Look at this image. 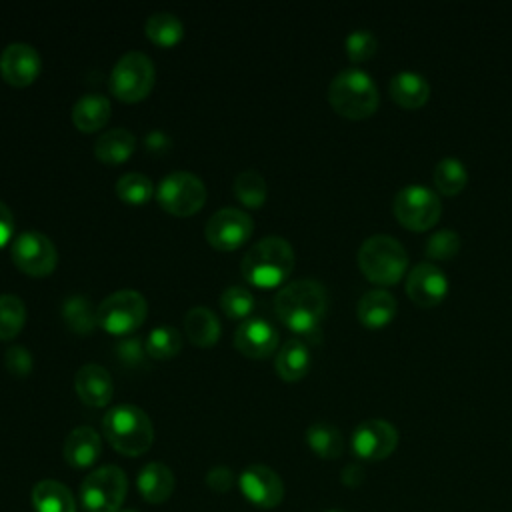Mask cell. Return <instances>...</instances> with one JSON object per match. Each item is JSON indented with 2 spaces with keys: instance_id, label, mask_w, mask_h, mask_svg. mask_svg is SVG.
<instances>
[{
  "instance_id": "6da1fadb",
  "label": "cell",
  "mask_w": 512,
  "mask_h": 512,
  "mask_svg": "<svg viewBox=\"0 0 512 512\" xmlns=\"http://www.w3.org/2000/svg\"><path fill=\"white\" fill-rule=\"evenodd\" d=\"M328 310V292L322 282L300 278L282 286L274 296L276 316L296 334L318 336Z\"/></svg>"
},
{
  "instance_id": "7a4b0ae2",
  "label": "cell",
  "mask_w": 512,
  "mask_h": 512,
  "mask_svg": "<svg viewBox=\"0 0 512 512\" xmlns=\"http://www.w3.org/2000/svg\"><path fill=\"white\" fill-rule=\"evenodd\" d=\"M294 250L282 236H266L252 244L242 258L240 270L248 284L256 288H276L294 270Z\"/></svg>"
},
{
  "instance_id": "3957f363",
  "label": "cell",
  "mask_w": 512,
  "mask_h": 512,
  "mask_svg": "<svg viewBox=\"0 0 512 512\" xmlns=\"http://www.w3.org/2000/svg\"><path fill=\"white\" fill-rule=\"evenodd\" d=\"M102 430L110 446L124 456H140L154 442L152 420L134 404L112 406L102 418Z\"/></svg>"
},
{
  "instance_id": "277c9868",
  "label": "cell",
  "mask_w": 512,
  "mask_h": 512,
  "mask_svg": "<svg viewBox=\"0 0 512 512\" xmlns=\"http://www.w3.org/2000/svg\"><path fill=\"white\" fill-rule=\"evenodd\" d=\"M328 100L338 114L360 120L376 112L380 94L374 78L366 70L348 66L330 80Z\"/></svg>"
},
{
  "instance_id": "5b68a950",
  "label": "cell",
  "mask_w": 512,
  "mask_h": 512,
  "mask_svg": "<svg viewBox=\"0 0 512 512\" xmlns=\"http://www.w3.org/2000/svg\"><path fill=\"white\" fill-rule=\"evenodd\" d=\"M358 266L376 284H394L408 266L406 248L390 234H372L358 248Z\"/></svg>"
},
{
  "instance_id": "8992f818",
  "label": "cell",
  "mask_w": 512,
  "mask_h": 512,
  "mask_svg": "<svg viewBox=\"0 0 512 512\" xmlns=\"http://www.w3.org/2000/svg\"><path fill=\"white\" fill-rule=\"evenodd\" d=\"M128 480L122 468L106 464L82 480L80 502L86 512H120L126 498Z\"/></svg>"
},
{
  "instance_id": "52a82bcc",
  "label": "cell",
  "mask_w": 512,
  "mask_h": 512,
  "mask_svg": "<svg viewBox=\"0 0 512 512\" xmlns=\"http://www.w3.org/2000/svg\"><path fill=\"white\" fill-rule=\"evenodd\" d=\"M154 64L138 50H130L118 58L110 72V92L122 102H138L148 96L154 86Z\"/></svg>"
},
{
  "instance_id": "ba28073f",
  "label": "cell",
  "mask_w": 512,
  "mask_h": 512,
  "mask_svg": "<svg viewBox=\"0 0 512 512\" xmlns=\"http://www.w3.org/2000/svg\"><path fill=\"white\" fill-rule=\"evenodd\" d=\"M148 314L146 298L130 288L116 290L98 304V326L112 336H126L142 326Z\"/></svg>"
},
{
  "instance_id": "9c48e42d",
  "label": "cell",
  "mask_w": 512,
  "mask_h": 512,
  "mask_svg": "<svg viewBox=\"0 0 512 512\" xmlns=\"http://www.w3.org/2000/svg\"><path fill=\"white\" fill-rule=\"evenodd\" d=\"M156 200L174 216H190L204 206L206 186L196 174L188 170H174L160 180Z\"/></svg>"
},
{
  "instance_id": "30bf717a",
  "label": "cell",
  "mask_w": 512,
  "mask_h": 512,
  "mask_svg": "<svg viewBox=\"0 0 512 512\" xmlns=\"http://www.w3.org/2000/svg\"><path fill=\"white\" fill-rule=\"evenodd\" d=\"M442 204L424 184H406L394 196V214L410 230H428L440 218Z\"/></svg>"
},
{
  "instance_id": "8fae6325",
  "label": "cell",
  "mask_w": 512,
  "mask_h": 512,
  "mask_svg": "<svg viewBox=\"0 0 512 512\" xmlns=\"http://www.w3.org/2000/svg\"><path fill=\"white\" fill-rule=\"evenodd\" d=\"M14 264L30 276H48L58 264V250L52 240L36 230L22 232L10 246Z\"/></svg>"
},
{
  "instance_id": "7c38bea8",
  "label": "cell",
  "mask_w": 512,
  "mask_h": 512,
  "mask_svg": "<svg viewBox=\"0 0 512 512\" xmlns=\"http://www.w3.org/2000/svg\"><path fill=\"white\" fill-rule=\"evenodd\" d=\"M254 230L252 216L240 208H220L206 222V240L212 248L228 252L240 248Z\"/></svg>"
},
{
  "instance_id": "4fadbf2b",
  "label": "cell",
  "mask_w": 512,
  "mask_h": 512,
  "mask_svg": "<svg viewBox=\"0 0 512 512\" xmlns=\"http://www.w3.org/2000/svg\"><path fill=\"white\" fill-rule=\"evenodd\" d=\"M352 452L362 460H384L398 446V430L380 418L360 422L352 432Z\"/></svg>"
},
{
  "instance_id": "5bb4252c",
  "label": "cell",
  "mask_w": 512,
  "mask_h": 512,
  "mask_svg": "<svg viewBox=\"0 0 512 512\" xmlns=\"http://www.w3.org/2000/svg\"><path fill=\"white\" fill-rule=\"evenodd\" d=\"M240 492L256 508H276L284 498L282 478L264 464H252L238 478Z\"/></svg>"
},
{
  "instance_id": "9a60e30c",
  "label": "cell",
  "mask_w": 512,
  "mask_h": 512,
  "mask_svg": "<svg viewBox=\"0 0 512 512\" xmlns=\"http://www.w3.org/2000/svg\"><path fill=\"white\" fill-rule=\"evenodd\" d=\"M42 70V58L32 44L12 42L0 54V74L12 86L32 84Z\"/></svg>"
},
{
  "instance_id": "2e32d148",
  "label": "cell",
  "mask_w": 512,
  "mask_h": 512,
  "mask_svg": "<svg viewBox=\"0 0 512 512\" xmlns=\"http://www.w3.org/2000/svg\"><path fill=\"white\" fill-rule=\"evenodd\" d=\"M406 292L418 306H436L448 294V278L434 262H418L406 276Z\"/></svg>"
},
{
  "instance_id": "e0dca14e",
  "label": "cell",
  "mask_w": 512,
  "mask_h": 512,
  "mask_svg": "<svg viewBox=\"0 0 512 512\" xmlns=\"http://www.w3.org/2000/svg\"><path fill=\"white\" fill-rule=\"evenodd\" d=\"M234 346L248 358H266L278 346V330L264 318H246L236 328Z\"/></svg>"
},
{
  "instance_id": "ac0fdd59",
  "label": "cell",
  "mask_w": 512,
  "mask_h": 512,
  "mask_svg": "<svg viewBox=\"0 0 512 512\" xmlns=\"http://www.w3.org/2000/svg\"><path fill=\"white\" fill-rule=\"evenodd\" d=\"M74 390L84 404L102 408L112 400L114 382H112L110 372L104 366L88 362L76 370Z\"/></svg>"
},
{
  "instance_id": "d6986e66",
  "label": "cell",
  "mask_w": 512,
  "mask_h": 512,
  "mask_svg": "<svg viewBox=\"0 0 512 512\" xmlns=\"http://www.w3.org/2000/svg\"><path fill=\"white\" fill-rule=\"evenodd\" d=\"M102 452V438L92 426H76L64 440V460L74 468H90Z\"/></svg>"
},
{
  "instance_id": "ffe728a7",
  "label": "cell",
  "mask_w": 512,
  "mask_h": 512,
  "mask_svg": "<svg viewBox=\"0 0 512 512\" xmlns=\"http://www.w3.org/2000/svg\"><path fill=\"white\" fill-rule=\"evenodd\" d=\"M396 312H398L396 298L384 288H374L364 292L356 306L358 320L368 328H382L390 324Z\"/></svg>"
},
{
  "instance_id": "44dd1931",
  "label": "cell",
  "mask_w": 512,
  "mask_h": 512,
  "mask_svg": "<svg viewBox=\"0 0 512 512\" xmlns=\"http://www.w3.org/2000/svg\"><path fill=\"white\" fill-rule=\"evenodd\" d=\"M388 90H390L392 100L396 104H400L402 108H408V110L420 108L430 98V84L416 70H400V72H396L390 78Z\"/></svg>"
},
{
  "instance_id": "7402d4cb",
  "label": "cell",
  "mask_w": 512,
  "mask_h": 512,
  "mask_svg": "<svg viewBox=\"0 0 512 512\" xmlns=\"http://www.w3.org/2000/svg\"><path fill=\"white\" fill-rule=\"evenodd\" d=\"M174 484L176 482H174L172 470L168 466H164L162 462H150V464L142 466L136 476L138 492L142 494L144 500H148L152 504L166 502L174 492Z\"/></svg>"
},
{
  "instance_id": "603a6c76",
  "label": "cell",
  "mask_w": 512,
  "mask_h": 512,
  "mask_svg": "<svg viewBox=\"0 0 512 512\" xmlns=\"http://www.w3.org/2000/svg\"><path fill=\"white\" fill-rule=\"evenodd\" d=\"M310 350L308 344L302 338H288L274 360V368L276 374L284 380V382H296L300 378L306 376L308 368H310Z\"/></svg>"
},
{
  "instance_id": "cb8c5ba5",
  "label": "cell",
  "mask_w": 512,
  "mask_h": 512,
  "mask_svg": "<svg viewBox=\"0 0 512 512\" xmlns=\"http://www.w3.org/2000/svg\"><path fill=\"white\" fill-rule=\"evenodd\" d=\"M110 100L98 92L82 94L72 106V122L80 132L100 130L110 118Z\"/></svg>"
},
{
  "instance_id": "d4e9b609",
  "label": "cell",
  "mask_w": 512,
  "mask_h": 512,
  "mask_svg": "<svg viewBox=\"0 0 512 512\" xmlns=\"http://www.w3.org/2000/svg\"><path fill=\"white\" fill-rule=\"evenodd\" d=\"M220 332H222L220 320L210 308L192 306L184 314V334L192 344L200 348H208L220 340Z\"/></svg>"
},
{
  "instance_id": "484cf974",
  "label": "cell",
  "mask_w": 512,
  "mask_h": 512,
  "mask_svg": "<svg viewBox=\"0 0 512 512\" xmlns=\"http://www.w3.org/2000/svg\"><path fill=\"white\" fill-rule=\"evenodd\" d=\"M136 148V136L126 128H110L94 142V154L100 162L122 164Z\"/></svg>"
},
{
  "instance_id": "4316f807",
  "label": "cell",
  "mask_w": 512,
  "mask_h": 512,
  "mask_svg": "<svg viewBox=\"0 0 512 512\" xmlns=\"http://www.w3.org/2000/svg\"><path fill=\"white\" fill-rule=\"evenodd\" d=\"M36 512H76V502L68 486L58 480H40L32 488Z\"/></svg>"
},
{
  "instance_id": "83f0119b",
  "label": "cell",
  "mask_w": 512,
  "mask_h": 512,
  "mask_svg": "<svg viewBox=\"0 0 512 512\" xmlns=\"http://www.w3.org/2000/svg\"><path fill=\"white\" fill-rule=\"evenodd\" d=\"M62 318L72 332L84 336L94 332V328L98 326V308L92 306L90 298L74 294L64 300Z\"/></svg>"
},
{
  "instance_id": "f1b7e54d",
  "label": "cell",
  "mask_w": 512,
  "mask_h": 512,
  "mask_svg": "<svg viewBox=\"0 0 512 512\" xmlns=\"http://www.w3.org/2000/svg\"><path fill=\"white\" fill-rule=\"evenodd\" d=\"M306 442L314 454L326 460H334L344 450L340 430L328 422H314L306 428Z\"/></svg>"
},
{
  "instance_id": "f546056e",
  "label": "cell",
  "mask_w": 512,
  "mask_h": 512,
  "mask_svg": "<svg viewBox=\"0 0 512 512\" xmlns=\"http://www.w3.org/2000/svg\"><path fill=\"white\" fill-rule=\"evenodd\" d=\"M144 30L154 44L164 48L178 44L184 36V24L172 12H154L152 16H148Z\"/></svg>"
},
{
  "instance_id": "4dcf8cb0",
  "label": "cell",
  "mask_w": 512,
  "mask_h": 512,
  "mask_svg": "<svg viewBox=\"0 0 512 512\" xmlns=\"http://www.w3.org/2000/svg\"><path fill=\"white\" fill-rule=\"evenodd\" d=\"M434 184L442 194L454 196L458 194L468 182V170L456 156H444L436 162L432 172Z\"/></svg>"
},
{
  "instance_id": "1f68e13d",
  "label": "cell",
  "mask_w": 512,
  "mask_h": 512,
  "mask_svg": "<svg viewBox=\"0 0 512 512\" xmlns=\"http://www.w3.org/2000/svg\"><path fill=\"white\" fill-rule=\"evenodd\" d=\"M232 190H234L236 198L248 208H260L266 200V194H268L266 180L256 170L240 172L232 182Z\"/></svg>"
},
{
  "instance_id": "d6a6232c",
  "label": "cell",
  "mask_w": 512,
  "mask_h": 512,
  "mask_svg": "<svg viewBox=\"0 0 512 512\" xmlns=\"http://www.w3.org/2000/svg\"><path fill=\"white\" fill-rule=\"evenodd\" d=\"M182 348V334L174 326H156L148 332L144 350L158 360L172 358L180 352Z\"/></svg>"
},
{
  "instance_id": "836d02e7",
  "label": "cell",
  "mask_w": 512,
  "mask_h": 512,
  "mask_svg": "<svg viewBox=\"0 0 512 512\" xmlns=\"http://www.w3.org/2000/svg\"><path fill=\"white\" fill-rule=\"evenodd\" d=\"M116 194L120 200L138 206V204L148 202L156 194V190H154L152 180L146 174L126 172L116 182Z\"/></svg>"
},
{
  "instance_id": "e575fe53",
  "label": "cell",
  "mask_w": 512,
  "mask_h": 512,
  "mask_svg": "<svg viewBox=\"0 0 512 512\" xmlns=\"http://www.w3.org/2000/svg\"><path fill=\"white\" fill-rule=\"evenodd\" d=\"M26 322V306L16 294H0V340L14 338Z\"/></svg>"
},
{
  "instance_id": "d590c367",
  "label": "cell",
  "mask_w": 512,
  "mask_h": 512,
  "mask_svg": "<svg viewBox=\"0 0 512 512\" xmlns=\"http://www.w3.org/2000/svg\"><path fill=\"white\" fill-rule=\"evenodd\" d=\"M220 308L232 320H246L254 310V296L244 286H228L220 294Z\"/></svg>"
},
{
  "instance_id": "8d00e7d4",
  "label": "cell",
  "mask_w": 512,
  "mask_h": 512,
  "mask_svg": "<svg viewBox=\"0 0 512 512\" xmlns=\"http://www.w3.org/2000/svg\"><path fill=\"white\" fill-rule=\"evenodd\" d=\"M460 250V236L450 228L432 232L426 240V256L432 260H450Z\"/></svg>"
},
{
  "instance_id": "74e56055",
  "label": "cell",
  "mask_w": 512,
  "mask_h": 512,
  "mask_svg": "<svg viewBox=\"0 0 512 512\" xmlns=\"http://www.w3.org/2000/svg\"><path fill=\"white\" fill-rule=\"evenodd\" d=\"M344 48H346V54L352 62H364V60H368L376 54L378 38L368 28H356L346 36Z\"/></svg>"
},
{
  "instance_id": "f35d334b",
  "label": "cell",
  "mask_w": 512,
  "mask_h": 512,
  "mask_svg": "<svg viewBox=\"0 0 512 512\" xmlns=\"http://www.w3.org/2000/svg\"><path fill=\"white\" fill-rule=\"evenodd\" d=\"M4 366L14 376H28L32 372L34 360H32V354L28 348L14 344L4 354Z\"/></svg>"
},
{
  "instance_id": "ab89813d",
  "label": "cell",
  "mask_w": 512,
  "mask_h": 512,
  "mask_svg": "<svg viewBox=\"0 0 512 512\" xmlns=\"http://www.w3.org/2000/svg\"><path fill=\"white\" fill-rule=\"evenodd\" d=\"M206 484L214 492H228L232 488V484H234V474L226 466H214L206 474Z\"/></svg>"
},
{
  "instance_id": "60d3db41",
  "label": "cell",
  "mask_w": 512,
  "mask_h": 512,
  "mask_svg": "<svg viewBox=\"0 0 512 512\" xmlns=\"http://www.w3.org/2000/svg\"><path fill=\"white\" fill-rule=\"evenodd\" d=\"M12 232H14L12 210L8 208V204H4L0 200V248H4L8 244V240L12 238Z\"/></svg>"
},
{
  "instance_id": "b9f144b4",
  "label": "cell",
  "mask_w": 512,
  "mask_h": 512,
  "mask_svg": "<svg viewBox=\"0 0 512 512\" xmlns=\"http://www.w3.org/2000/svg\"><path fill=\"white\" fill-rule=\"evenodd\" d=\"M118 354L126 360V362H140V356H142V344L140 340L132 338V340H124L120 346H118Z\"/></svg>"
},
{
  "instance_id": "7bdbcfd3",
  "label": "cell",
  "mask_w": 512,
  "mask_h": 512,
  "mask_svg": "<svg viewBox=\"0 0 512 512\" xmlns=\"http://www.w3.org/2000/svg\"><path fill=\"white\" fill-rule=\"evenodd\" d=\"M120 512H138V510H132V508H124V510H120Z\"/></svg>"
},
{
  "instance_id": "ee69618b",
  "label": "cell",
  "mask_w": 512,
  "mask_h": 512,
  "mask_svg": "<svg viewBox=\"0 0 512 512\" xmlns=\"http://www.w3.org/2000/svg\"><path fill=\"white\" fill-rule=\"evenodd\" d=\"M328 512H342V510H328Z\"/></svg>"
}]
</instances>
